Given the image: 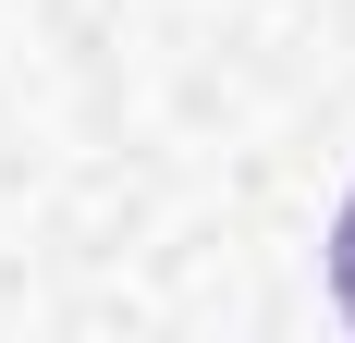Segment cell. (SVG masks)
Instances as JSON below:
<instances>
[{"label": "cell", "instance_id": "6da1fadb", "mask_svg": "<svg viewBox=\"0 0 355 343\" xmlns=\"http://www.w3.org/2000/svg\"><path fill=\"white\" fill-rule=\"evenodd\" d=\"M331 294H343V319H355V196H343V233H331Z\"/></svg>", "mask_w": 355, "mask_h": 343}]
</instances>
